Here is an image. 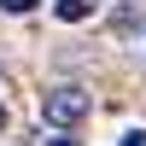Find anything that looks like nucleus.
Segmentation results:
<instances>
[{
    "label": "nucleus",
    "mask_w": 146,
    "mask_h": 146,
    "mask_svg": "<svg viewBox=\"0 0 146 146\" xmlns=\"http://www.w3.org/2000/svg\"><path fill=\"white\" fill-rule=\"evenodd\" d=\"M88 111H94V100H88L82 88H47V94H41V117H47L53 129H70V123H82Z\"/></svg>",
    "instance_id": "obj_1"
},
{
    "label": "nucleus",
    "mask_w": 146,
    "mask_h": 146,
    "mask_svg": "<svg viewBox=\"0 0 146 146\" xmlns=\"http://www.w3.org/2000/svg\"><path fill=\"white\" fill-rule=\"evenodd\" d=\"M88 12H94V0H58V18L64 23H82Z\"/></svg>",
    "instance_id": "obj_2"
},
{
    "label": "nucleus",
    "mask_w": 146,
    "mask_h": 146,
    "mask_svg": "<svg viewBox=\"0 0 146 146\" xmlns=\"http://www.w3.org/2000/svg\"><path fill=\"white\" fill-rule=\"evenodd\" d=\"M35 0H0V12H29Z\"/></svg>",
    "instance_id": "obj_3"
},
{
    "label": "nucleus",
    "mask_w": 146,
    "mask_h": 146,
    "mask_svg": "<svg viewBox=\"0 0 146 146\" xmlns=\"http://www.w3.org/2000/svg\"><path fill=\"white\" fill-rule=\"evenodd\" d=\"M117 146H146V135H123V140H117Z\"/></svg>",
    "instance_id": "obj_4"
},
{
    "label": "nucleus",
    "mask_w": 146,
    "mask_h": 146,
    "mask_svg": "<svg viewBox=\"0 0 146 146\" xmlns=\"http://www.w3.org/2000/svg\"><path fill=\"white\" fill-rule=\"evenodd\" d=\"M0 129H6V105H0Z\"/></svg>",
    "instance_id": "obj_5"
},
{
    "label": "nucleus",
    "mask_w": 146,
    "mask_h": 146,
    "mask_svg": "<svg viewBox=\"0 0 146 146\" xmlns=\"http://www.w3.org/2000/svg\"><path fill=\"white\" fill-rule=\"evenodd\" d=\"M47 146H70V140H47Z\"/></svg>",
    "instance_id": "obj_6"
}]
</instances>
